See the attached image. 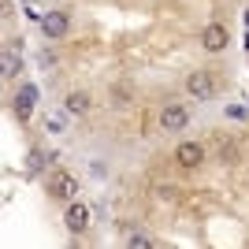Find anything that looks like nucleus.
<instances>
[{"instance_id": "obj_1", "label": "nucleus", "mask_w": 249, "mask_h": 249, "mask_svg": "<svg viewBox=\"0 0 249 249\" xmlns=\"http://www.w3.org/2000/svg\"><path fill=\"white\" fill-rule=\"evenodd\" d=\"M37 30H41L45 41H60V37H67V34H71V11H63V8L45 11L41 19H37Z\"/></svg>"}, {"instance_id": "obj_2", "label": "nucleus", "mask_w": 249, "mask_h": 249, "mask_svg": "<svg viewBox=\"0 0 249 249\" xmlns=\"http://www.w3.org/2000/svg\"><path fill=\"white\" fill-rule=\"evenodd\" d=\"M45 194H49L52 201H74L78 197V178H74V171H52L49 178H45Z\"/></svg>"}, {"instance_id": "obj_3", "label": "nucleus", "mask_w": 249, "mask_h": 249, "mask_svg": "<svg viewBox=\"0 0 249 249\" xmlns=\"http://www.w3.org/2000/svg\"><path fill=\"white\" fill-rule=\"evenodd\" d=\"M63 227L71 231V234H86V231H89V205H86V201H67V205H63Z\"/></svg>"}, {"instance_id": "obj_4", "label": "nucleus", "mask_w": 249, "mask_h": 249, "mask_svg": "<svg viewBox=\"0 0 249 249\" xmlns=\"http://www.w3.org/2000/svg\"><path fill=\"white\" fill-rule=\"evenodd\" d=\"M186 93L194 97V101H212V97H216V74H208V71L186 74Z\"/></svg>"}, {"instance_id": "obj_5", "label": "nucleus", "mask_w": 249, "mask_h": 249, "mask_svg": "<svg viewBox=\"0 0 249 249\" xmlns=\"http://www.w3.org/2000/svg\"><path fill=\"white\" fill-rule=\"evenodd\" d=\"M175 164L182 167V171H197V167L205 164V145H201V142H178L175 145Z\"/></svg>"}, {"instance_id": "obj_6", "label": "nucleus", "mask_w": 249, "mask_h": 249, "mask_svg": "<svg viewBox=\"0 0 249 249\" xmlns=\"http://www.w3.org/2000/svg\"><path fill=\"white\" fill-rule=\"evenodd\" d=\"M186 126H190V108L186 104H164V112H160V130L178 134V130H186Z\"/></svg>"}, {"instance_id": "obj_7", "label": "nucleus", "mask_w": 249, "mask_h": 249, "mask_svg": "<svg viewBox=\"0 0 249 249\" xmlns=\"http://www.w3.org/2000/svg\"><path fill=\"white\" fill-rule=\"evenodd\" d=\"M34 108H37V86H34V82H22L19 93H15V119H19V123H30Z\"/></svg>"}, {"instance_id": "obj_8", "label": "nucleus", "mask_w": 249, "mask_h": 249, "mask_svg": "<svg viewBox=\"0 0 249 249\" xmlns=\"http://www.w3.org/2000/svg\"><path fill=\"white\" fill-rule=\"evenodd\" d=\"M227 41H231V34H227L223 22H208L205 30H201V49H205V52H223Z\"/></svg>"}, {"instance_id": "obj_9", "label": "nucleus", "mask_w": 249, "mask_h": 249, "mask_svg": "<svg viewBox=\"0 0 249 249\" xmlns=\"http://www.w3.org/2000/svg\"><path fill=\"white\" fill-rule=\"evenodd\" d=\"M63 112L71 115V119H82V115L93 112V97L86 93V89H71V93L63 97Z\"/></svg>"}, {"instance_id": "obj_10", "label": "nucleus", "mask_w": 249, "mask_h": 249, "mask_svg": "<svg viewBox=\"0 0 249 249\" xmlns=\"http://www.w3.org/2000/svg\"><path fill=\"white\" fill-rule=\"evenodd\" d=\"M22 71V60L15 49H0V82H15Z\"/></svg>"}, {"instance_id": "obj_11", "label": "nucleus", "mask_w": 249, "mask_h": 249, "mask_svg": "<svg viewBox=\"0 0 249 249\" xmlns=\"http://www.w3.org/2000/svg\"><path fill=\"white\" fill-rule=\"evenodd\" d=\"M45 167H49V153L45 149H30L26 153V175H41Z\"/></svg>"}, {"instance_id": "obj_12", "label": "nucleus", "mask_w": 249, "mask_h": 249, "mask_svg": "<svg viewBox=\"0 0 249 249\" xmlns=\"http://www.w3.org/2000/svg\"><path fill=\"white\" fill-rule=\"evenodd\" d=\"M126 249H156V246H153V238H149V234H142V231H134V234L126 238Z\"/></svg>"}, {"instance_id": "obj_13", "label": "nucleus", "mask_w": 249, "mask_h": 249, "mask_svg": "<svg viewBox=\"0 0 249 249\" xmlns=\"http://www.w3.org/2000/svg\"><path fill=\"white\" fill-rule=\"evenodd\" d=\"M67 119H71V115H67V112L60 108L56 115H49V130H52V134H63V126H67Z\"/></svg>"}, {"instance_id": "obj_14", "label": "nucleus", "mask_w": 249, "mask_h": 249, "mask_svg": "<svg viewBox=\"0 0 249 249\" xmlns=\"http://www.w3.org/2000/svg\"><path fill=\"white\" fill-rule=\"evenodd\" d=\"M227 115H231V119H246V108H242V104H231Z\"/></svg>"}, {"instance_id": "obj_15", "label": "nucleus", "mask_w": 249, "mask_h": 249, "mask_svg": "<svg viewBox=\"0 0 249 249\" xmlns=\"http://www.w3.org/2000/svg\"><path fill=\"white\" fill-rule=\"evenodd\" d=\"M242 19H246V26H249V8H246V15H242Z\"/></svg>"}, {"instance_id": "obj_16", "label": "nucleus", "mask_w": 249, "mask_h": 249, "mask_svg": "<svg viewBox=\"0 0 249 249\" xmlns=\"http://www.w3.org/2000/svg\"><path fill=\"white\" fill-rule=\"evenodd\" d=\"M246 52H249V37H246Z\"/></svg>"}, {"instance_id": "obj_17", "label": "nucleus", "mask_w": 249, "mask_h": 249, "mask_svg": "<svg viewBox=\"0 0 249 249\" xmlns=\"http://www.w3.org/2000/svg\"><path fill=\"white\" fill-rule=\"evenodd\" d=\"M26 4H30V0H26Z\"/></svg>"}]
</instances>
